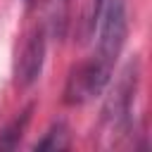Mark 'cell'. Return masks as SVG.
Here are the masks:
<instances>
[{"label":"cell","mask_w":152,"mask_h":152,"mask_svg":"<svg viewBox=\"0 0 152 152\" xmlns=\"http://www.w3.org/2000/svg\"><path fill=\"white\" fill-rule=\"evenodd\" d=\"M102 24L97 36V48L93 55L76 64L66 78L64 86V102L66 104H83L93 97H97L114 71V64L124 50L126 33H128V19H126V2L124 0H107L102 5Z\"/></svg>","instance_id":"cell-1"},{"label":"cell","mask_w":152,"mask_h":152,"mask_svg":"<svg viewBox=\"0 0 152 152\" xmlns=\"http://www.w3.org/2000/svg\"><path fill=\"white\" fill-rule=\"evenodd\" d=\"M45 28L40 24H36L33 28L26 31L21 48L17 52V64H14V76H17V86L26 88L31 86L43 69V59H45Z\"/></svg>","instance_id":"cell-2"},{"label":"cell","mask_w":152,"mask_h":152,"mask_svg":"<svg viewBox=\"0 0 152 152\" xmlns=\"http://www.w3.org/2000/svg\"><path fill=\"white\" fill-rule=\"evenodd\" d=\"M135 90V74L131 76V69L124 74V78L116 83L112 97L107 100L102 109V121L109 126V131H119L128 124V112H131V97Z\"/></svg>","instance_id":"cell-3"},{"label":"cell","mask_w":152,"mask_h":152,"mask_svg":"<svg viewBox=\"0 0 152 152\" xmlns=\"http://www.w3.org/2000/svg\"><path fill=\"white\" fill-rule=\"evenodd\" d=\"M40 26L48 36L62 40L69 26V0H40Z\"/></svg>","instance_id":"cell-4"},{"label":"cell","mask_w":152,"mask_h":152,"mask_svg":"<svg viewBox=\"0 0 152 152\" xmlns=\"http://www.w3.org/2000/svg\"><path fill=\"white\" fill-rule=\"evenodd\" d=\"M104 0H86L83 7V19H81V40H88L95 33V26L100 21V12H102Z\"/></svg>","instance_id":"cell-5"},{"label":"cell","mask_w":152,"mask_h":152,"mask_svg":"<svg viewBox=\"0 0 152 152\" xmlns=\"http://www.w3.org/2000/svg\"><path fill=\"white\" fill-rule=\"evenodd\" d=\"M69 147V138H66V128L64 124H55L43 140L36 142V150H64Z\"/></svg>","instance_id":"cell-6"},{"label":"cell","mask_w":152,"mask_h":152,"mask_svg":"<svg viewBox=\"0 0 152 152\" xmlns=\"http://www.w3.org/2000/svg\"><path fill=\"white\" fill-rule=\"evenodd\" d=\"M28 112H31V109H26V112L21 114V119H14L12 126H7V128L0 133V147H14V145L19 142L21 131H24V126H26V121H28Z\"/></svg>","instance_id":"cell-7"},{"label":"cell","mask_w":152,"mask_h":152,"mask_svg":"<svg viewBox=\"0 0 152 152\" xmlns=\"http://www.w3.org/2000/svg\"><path fill=\"white\" fill-rule=\"evenodd\" d=\"M24 2H26V5H31V2H33V0H24Z\"/></svg>","instance_id":"cell-8"}]
</instances>
